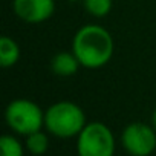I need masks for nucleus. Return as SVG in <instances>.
<instances>
[{
    "label": "nucleus",
    "mask_w": 156,
    "mask_h": 156,
    "mask_svg": "<svg viewBox=\"0 0 156 156\" xmlns=\"http://www.w3.org/2000/svg\"><path fill=\"white\" fill-rule=\"evenodd\" d=\"M26 148L34 156L44 154L48 151V148H49V136L44 132H41V130L28 135L26 136Z\"/></svg>",
    "instance_id": "nucleus-9"
},
{
    "label": "nucleus",
    "mask_w": 156,
    "mask_h": 156,
    "mask_svg": "<svg viewBox=\"0 0 156 156\" xmlns=\"http://www.w3.org/2000/svg\"><path fill=\"white\" fill-rule=\"evenodd\" d=\"M151 126H153L154 130H156V109H154L153 113H151Z\"/></svg>",
    "instance_id": "nucleus-12"
},
{
    "label": "nucleus",
    "mask_w": 156,
    "mask_h": 156,
    "mask_svg": "<svg viewBox=\"0 0 156 156\" xmlns=\"http://www.w3.org/2000/svg\"><path fill=\"white\" fill-rule=\"evenodd\" d=\"M116 148L115 136L109 126L92 121L76 136L78 156H113Z\"/></svg>",
    "instance_id": "nucleus-4"
},
{
    "label": "nucleus",
    "mask_w": 156,
    "mask_h": 156,
    "mask_svg": "<svg viewBox=\"0 0 156 156\" xmlns=\"http://www.w3.org/2000/svg\"><path fill=\"white\" fill-rule=\"evenodd\" d=\"M115 51L112 34L100 25H84L72 38V52L86 69H100L106 66Z\"/></svg>",
    "instance_id": "nucleus-1"
},
{
    "label": "nucleus",
    "mask_w": 156,
    "mask_h": 156,
    "mask_svg": "<svg viewBox=\"0 0 156 156\" xmlns=\"http://www.w3.org/2000/svg\"><path fill=\"white\" fill-rule=\"evenodd\" d=\"M5 121L14 133L28 136L44 127V112L32 100L16 98L6 106Z\"/></svg>",
    "instance_id": "nucleus-3"
},
{
    "label": "nucleus",
    "mask_w": 156,
    "mask_h": 156,
    "mask_svg": "<svg viewBox=\"0 0 156 156\" xmlns=\"http://www.w3.org/2000/svg\"><path fill=\"white\" fill-rule=\"evenodd\" d=\"M20 60V46L8 35L0 37V64L2 67H12Z\"/></svg>",
    "instance_id": "nucleus-8"
},
{
    "label": "nucleus",
    "mask_w": 156,
    "mask_h": 156,
    "mask_svg": "<svg viewBox=\"0 0 156 156\" xmlns=\"http://www.w3.org/2000/svg\"><path fill=\"white\" fill-rule=\"evenodd\" d=\"M121 144L130 156H150L156 150V130L141 121L130 122L121 133Z\"/></svg>",
    "instance_id": "nucleus-5"
},
{
    "label": "nucleus",
    "mask_w": 156,
    "mask_h": 156,
    "mask_svg": "<svg viewBox=\"0 0 156 156\" xmlns=\"http://www.w3.org/2000/svg\"><path fill=\"white\" fill-rule=\"evenodd\" d=\"M23 144L12 135H3L0 138V156H23Z\"/></svg>",
    "instance_id": "nucleus-10"
},
{
    "label": "nucleus",
    "mask_w": 156,
    "mask_h": 156,
    "mask_svg": "<svg viewBox=\"0 0 156 156\" xmlns=\"http://www.w3.org/2000/svg\"><path fill=\"white\" fill-rule=\"evenodd\" d=\"M80 67H81V64L72 51L70 52H58L51 60V69L57 76H63V78L72 76L78 72Z\"/></svg>",
    "instance_id": "nucleus-7"
},
{
    "label": "nucleus",
    "mask_w": 156,
    "mask_h": 156,
    "mask_svg": "<svg viewBox=\"0 0 156 156\" xmlns=\"http://www.w3.org/2000/svg\"><path fill=\"white\" fill-rule=\"evenodd\" d=\"M83 5L92 17L103 19L112 11L113 2L112 0H83Z\"/></svg>",
    "instance_id": "nucleus-11"
},
{
    "label": "nucleus",
    "mask_w": 156,
    "mask_h": 156,
    "mask_svg": "<svg viewBox=\"0 0 156 156\" xmlns=\"http://www.w3.org/2000/svg\"><path fill=\"white\" fill-rule=\"evenodd\" d=\"M87 124L84 110L73 101H58L44 112V129L57 138L78 136Z\"/></svg>",
    "instance_id": "nucleus-2"
},
{
    "label": "nucleus",
    "mask_w": 156,
    "mask_h": 156,
    "mask_svg": "<svg viewBox=\"0 0 156 156\" xmlns=\"http://www.w3.org/2000/svg\"><path fill=\"white\" fill-rule=\"evenodd\" d=\"M14 14L25 23L38 25L55 12V0H12Z\"/></svg>",
    "instance_id": "nucleus-6"
}]
</instances>
